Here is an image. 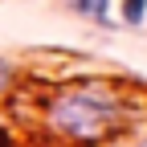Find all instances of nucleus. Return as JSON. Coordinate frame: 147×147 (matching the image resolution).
Instances as JSON below:
<instances>
[{
    "mask_svg": "<svg viewBox=\"0 0 147 147\" xmlns=\"http://www.w3.org/2000/svg\"><path fill=\"white\" fill-rule=\"evenodd\" d=\"M49 131L74 147H102L123 135L127 98L110 82H74L49 98L45 106Z\"/></svg>",
    "mask_w": 147,
    "mask_h": 147,
    "instance_id": "f257e3e1",
    "label": "nucleus"
},
{
    "mask_svg": "<svg viewBox=\"0 0 147 147\" xmlns=\"http://www.w3.org/2000/svg\"><path fill=\"white\" fill-rule=\"evenodd\" d=\"M127 147H147V131H139V135H135L131 143H127Z\"/></svg>",
    "mask_w": 147,
    "mask_h": 147,
    "instance_id": "39448f33",
    "label": "nucleus"
},
{
    "mask_svg": "<svg viewBox=\"0 0 147 147\" xmlns=\"http://www.w3.org/2000/svg\"><path fill=\"white\" fill-rule=\"evenodd\" d=\"M143 16H147V0H127L123 4V21L127 25H139Z\"/></svg>",
    "mask_w": 147,
    "mask_h": 147,
    "instance_id": "7ed1b4c3",
    "label": "nucleus"
},
{
    "mask_svg": "<svg viewBox=\"0 0 147 147\" xmlns=\"http://www.w3.org/2000/svg\"><path fill=\"white\" fill-rule=\"evenodd\" d=\"M0 147H16V143H12V135L4 131V127H0Z\"/></svg>",
    "mask_w": 147,
    "mask_h": 147,
    "instance_id": "423d86ee",
    "label": "nucleus"
},
{
    "mask_svg": "<svg viewBox=\"0 0 147 147\" xmlns=\"http://www.w3.org/2000/svg\"><path fill=\"white\" fill-rule=\"evenodd\" d=\"M8 86H12V65H8L4 57H0V94H4Z\"/></svg>",
    "mask_w": 147,
    "mask_h": 147,
    "instance_id": "20e7f679",
    "label": "nucleus"
},
{
    "mask_svg": "<svg viewBox=\"0 0 147 147\" xmlns=\"http://www.w3.org/2000/svg\"><path fill=\"white\" fill-rule=\"evenodd\" d=\"M74 8L94 16V21H106V0H74Z\"/></svg>",
    "mask_w": 147,
    "mask_h": 147,
    "instance_id": "f03ea898",
    "label": "nucleus"
}]
</instances>
